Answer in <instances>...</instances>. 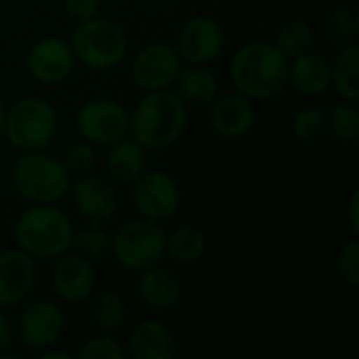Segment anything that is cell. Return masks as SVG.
Returning <instances> with one entry per match:
<instances>
[{
    "instance_id": "25",
    "label": "cell",
    "mask_w": 359,
    "mask_h": 359,
    "mask_svg": "<svg viewBox=\"0 0 359 359\" xmlns=\"http://www.w3.org/2000/svg\"><path fill=\"white\" fill-rule=\"evenodd\" d=\"M90 318L101 332H118L126 320V303L116 290H99L90 303Z\"/></svg>"
},
{
    "instance_id": "32",
    "label": "cell",
    "mask_w": 359,
    "mask_h": 359,
    "mask_svg": "<svg viewBox=\"0 0 359 359\" xmlns=\"http://www.w3.org/2000/svg\"><path fill=\"white\" fill-rule=\"evenodd\" d=\"M80 359H122L124 358V347L109 334L101 332L97 337L86 339L80 349H78Z\"/></svg>"
},
{
    "instance_id": "14",
    "label": "cell",
    "mask_w": 359,
    "mask_h": 359,
    "mask_svg": "<svg viewBox=\"0 0 359 359\" xmlns=\"http://www.w3.org/2000/svg\"><path fill=\"white\" fill-rule=\"evenodd\" d=\"M97 276L95 267L88 259L76 255V252H63L55 259V265L50 269V286L63 303L80 305L90 299L95 292Z\"/></svg>"
},
{
    "instance_id": "21",
    "label": "cell",
    "mask_w": 359,
    "mask_h": 359,
    "mask_svg": "<svg viewBox=\"0 0 359 359\" xmlns=\"http://www.w3.org/2000/svg\"><path fill=\"white\" fill-rule=\"evenodd\" d=\"M147 149L141 147L135 139H120L107 147L105 156V175L116 185H133L145 172Z\"/></svg>"
},
{
    "instance_id": "9",
    "label": "cell",
    "mask_w": 359,
    "mask_h": 359,
    "mask_svg": "<svg viewBox=\"0 0 359 359\" xmlns=\"http://www.w3.org/2000/svg\"><path fill=\"white\" fill-rule=\"evenodd\" d=\"M133 185V204L141 219L164 223L179 212L181 187L168 172H143Z\"/></svg>"
},
{
    "instance_id": "33",
    "label": "cell",
    "mask_w": 359,
    "mask_h": 359,
    "mask_svg": "<svg viewBox=\"0 0 359 359\" xmlns=\"http://www.w3.org/2000/svg\"><path fill=\"white\" fill-rule=\"evenodd\" d=\"M337 273L349 286H359V242L358 238L347 240L337 255Z\"/></svg>"
},
{
    "instance_id": "8",
    "label": "cell",
    "mask_w": 359,
    "mask_h": 359,
    "mask_svg": "<svg viewBox=\"0 0 359 359\" xmlns=\"http://www.w3.org/2000/svg\"><path fill=\"white\" fill-rule=\"evenodd\" d=\"M78 135L95 147H109L128 135V111L107 97H93L76 111Z\"/></svg>"
},
{
    "instance_id": "20",
    "label": "cell",
    "mask_w": 359,
    "mask_h": 359,
    "mask_svg": "<svg viewBox=\"0 0 359 359\" xmlns=\"http://www.w3.org/2000/svg\"><path fill=\"white\" fill-rule=\"evenodd\" d=\"M137 294L145 307L154 311H170L179 305L183 297V286L170 269L160 267L158 263L141 271V278L137 282Z\"/></svg>"
},
{
    "instance_id": "38",
    "label": "cell",
    "mask_w": 359,
    "mask_h": 359,
    "mask_svg": "<svg viewBox=\"0 0 359 359\" xmlns=\"http://www.w3.org/2000/svg\"><path fill=\"white\" fill-rule=\"evenodd\" d=\"M4 114H6V105L0 99V139H2V130H4Z\"/></svg>"
},
{
    "instance_id": "22",
    "label": "cell",
    "mask_w": 359,
    "mask_h": 359,
    "mask_svg": "<svg viewBox=\"0 0 359 359\" xmlns=\"http://www.w3.org/2000/svg\"><path fill=\"white\" fill-rule=\"evenodd\" d=\"M175 86V93L183 99V103L194 107H206L219 95V78L206 65L181 67Z\"/></svg>"
},
{
    "instance_id": "13",
    "label": "cell",
    "mask_w": 359,
    "mask_h": 359,
    "mask_svg": "<svg viewBox=\"0 0 359 359\" xmlns=\"http://www.w3.org/2000/svg\"><path fill=\"white\" fill-rule=\"evenodd\" d=\"M67 191L72 196V204L78 210V215L90 223H107L118 215L120 208L118 191L111 185V181L105 177L93 172L76 177Z\"/></svg>"
},
{
    "instance_id": "16",
    "label": "cell",
    "mask_w": 359,
    "mask_h": 359,
    "mask_svg": "<svg viewBox=\"0 0 359 359\" xmlns=\"http://www.w3.org/2000/svg\"><path fill=\"white\" fill-rule=\"evenodd\" d=\"M36 284V259L21 248L0 252V309L17 307Z\"/></svg>"
},
{
    "instance_id": "6",
    "label": "cell",
    "mask_w": 359,
    "mask_h": 359,
    "mask_svg": "<svg viewBox=\"0 0 359 359\" xmlns=\"http://www.w3.org/2000/svg\"><path fill=\"white\" fill-rule=\"evenodd\" d=\"M57 130V111L50 101L42 97H21L6 107L2 137L21 151L46 149Z\"/></svg>"
},
{
    "instance_id": "18",
    "label": "cell",
    "mask_w": 359,
    "mask_h": 359,
    "mask_svg": "<svg viewBox=\"0 0 359 359\" xmlns=\"http://www.w3.org/2000/svg\"><path fill=\"white\" fill-rule=\"evenodd\" d=\"M126 353L130 359H175L179 345L166 324L158 320H143L130 330Z\"/></svg>"
},
{
    "instance_id": "29",
    "label": "cell",
    "mask_w": 359,
    "mask_h": 359,
    "mask_svg": "<svg viewBox=\"0 0 359 359\" xmlns=\"http://www.w3.org/2000/svg\"><path fill=\"white\" fill-rule=\"evenodd\" d=\"M326 36L337 46H347L355 42L359 34V15L351 8H332L326 17Z\"/></svg>"
},
{
    "instance_id": "31",
    "label": "cell",
    "mask_w": 359,
    "mask_h": 359,
    "mask_svg": "<svg viewBox=\"0 0 359 359\" xmlns=\"http://www.w3.org/2000/svg\"><path fill=\"white\" fill-rule=\"evenodd\" d=\"M65 170L69 172L72 179L76 177H82V175H88L95 170L97 162H99V154H97V147L88 141H78V143H72L63 158H61Z\"/></svg>"
},
{
    "instance_id": "3",
    "label": "cell",
    "mask_w": 359,
    "mask_h": 359,
    "mask_svg": "<svg viewBox=\"0 0 359 359\" xmlns=\"http://www.w3.org/2000/svg\"><path fill=\"white\" fill-rule=\"evenodd\" d=\"M74 225L69 217L55 204H32L15 223L17 248L32 259L50 261L72 248Z\"/></svg>"
},
{
    "instance_id": "23",
    "label": "cell",
    "mask_w": 359,
    "mask_h": 359,
    "mask_svg": "<svg viewBox=\"0 0 359 359\" xmlns=\"http://www.w3.org/2000/svg\"><path fill=\"white\" fill-rule=\"evenodd\" d=\"M332 72V86L343 97V101H358L359 99V46L355 42L341 46L339 55L330 63Z\"/></svg>"
},
{
    "instance_id": "28",
    "label": "cell",
    "mask_w": 359,
    "mask_h": 359,
    "mask_svg": "<svg viewBox=\"0 0 359 359\" xmlns=\"http://www.w3.org/2000/svg\"><path fill=\"white\" fill-rule=\"evenodd\" d=\"M69 250L88 259L90 263L103 261L107 255H111V233L103 227H93V225L74 229Z\"/></svg>"
},
{
    "instance_id": "15",
    "label": "cell",
    "mask_w": 359,
    "mask_h": 359,
    "mask_svg": "<svg viewBox=\"0 0 359 359\" xmlns=\"http://www.w3.org/2000/svg\"><path fill=\"white\" fill-rule=\"evenodd\" d=\"M65 318L57 303L53 301H34L19 316L17 334L21 343L32 351H42L53 347L63 334Z\"/></svg>"
},
{
    "instance_id": "12",
    "label": "cell",
    "mask_w": 359,
    "mask_h": 359,
    "mask_svg": "<svg viewBox=\"0 0 359 359\" xmlns=\"http://www.w3.org/2000/svg\"><path fill=\"white\" fill-rule=\"evenodd\" d=\"M27 74L46 86L65 82L76 67V57L72 44L59 36H44L36 40L25 57Z\"/></svg>"
},
{
    "instance_id": "5",
    "label": "cell",
    "mask_w": 359,
    "mask_h": 359,
    "mask_svg": "<svg viewBox=\"0 0 359 359\" xmlns=\"http://www.w3.org/2000/svg\"><path fill=\"white\" fill-rule=\"evenodd\" d=\"M72 185L63 162L44 149L23 151L13 166V187L29 204H55Z\"/></svg>"
},
{
    "instance_id": "37",
    "label": "cell",
    "mask_w": 359,
    "mask_h": 359,
    "mask_svg": "<svg viewBox=\"0 0 359 359\" xmlns=\"http://www.w3.org/2000/svg\"><path fill=\"white\" fill-rule=\"evenodd\" d=\"M40 358L42 359H69V353H65V351H59V349H50V347H46V349H42V351H40Z\"/></svg>"
},
{
    "instance_id": "36",
    "label": "cell",
    "mask_w": 359,
    "mask_h": 359,
    "mask_svg": "<svg viewBox=\"0 0 359 359\" xmlns=\"http://www.w3.org/2000/svg\"><path fill=\"white\" fill-rule=\"evenodd\" d=\"M13 334H15L13 322L8 320V316H6V313H2V311H0V353H4V351H6V347L11 345Z\"/></svg>"
},
{
    "instance_id": "2",
    "label": "cell",
    "mask_w": 359,
    "mask_h": 359,
    "mask_svg": "<svg viewBox=\"0 0 359 359\" xmlns=\"http://www.w3.org/2000/svg\"><path fill=\"white\" fill-rule=\"evenodd\" d=\"M185 128L187 105L170 88L145 93L137 101L133 114H128V130L145 149L172 147L183 137Z\"/></svg>"
},
{
    "instance_id": "11",
    "label": "cell",
    "mask_w": 359,
    "mask_h": 359,
    "mask_svg": "<svg viewBox=\"0 0 359 359\" xmlns=\"http://www.w3.org/2000/svg\"><path fill=\"white\" fill-rule=\"evenodd\" d=\"M175 48L189 65H208L225 48V29L215 17L196 15L181 25Z\"/></svg>"
},
{
    "instance_id": "7",
    "label": "cell",
    "mask_w": 359,
    "mask_h": 359,
    "mask_svg": "<svg viewBox=\"0 0 359 359\" xmlns=\"http://www.w3.org/2000/svg\"><path fill=\"white\" fill-rule=\"evenodd\" d=\"M166 255V231L147 219L126 221L111 236V257L126 271H145Z\"/></svg>"
},
{
    "instance_id": "10",
    "label": "cell",
    "mask_w": 359,
    "mask_h": 359,
    "mask_svg": "<svg viewBox=\"0 0 359 359\" xmlns=\"http://www.w3.org/2000/svg\"><path fill=\"white\" fill-rule=\"evenodd\" d=\"M183 67V59L177 48L164 42L143 46L130 63V78L141 90H162L175 86V80Z\"/></svg>"
},
{
    "instance_id": "17",
    "label": "cell",
    "mask_w": 359,
    "mask_h": 359,
    "mask_svg": "<svg viewBox=\"0 0 359 359\" xmlns=\"http://www.w3.org/2000/svg\"><path fill=\"white\" fill-rule=\"evenodd\" d=\"M212 130L223 139H242L246 137L257 120L252 99L242 93H227L210 103L208 114Z\"/></svg>"
},
{
    "instance_id": "19",
    "label": "cell",
    "mask_w": 359,
    "mask_h": 359,
    "mask_svg": "<svg viewBox=\"0 0 359 359\" xmlns=\"http://www.w3.org/2000/svg\"><path fill=\"white\" fill-rule=\"evenodd\" d=\"M288 84L301 97H320L332 86L330 61L320 53L307 50L288 63Z\"/></svg>"
},
{
    "instance_id": "34",
    "label": "cell",
    "mask_w": 359,
    "mask_h": 359,
    "mask_svg": "<svg viewBox=\"0 0 359 359\" xmlns=\"http://www.w3.org/2000/svg\"><path fill=\"white\" fill-rule=\"evenodd\" d=\"M99 8H101V0H63L65 15L76 23L97 17Z\"/></svg>"
},
{
    "instance_id": "24",
    "label": "cell",
    "mask_w": 359,
    "mask_h": 359,
    "mask_svg": "<svg viewBox=\"0 0 359 359\" xmlns=\"http://www.w3.org/2000/svg\"><path fill=\"white\" fill-rule=\"evenodd\" d=\"M206 248H208V238L198 227L183 225L166 233V255L181 265L198 263L206 255Z\"/></svg>"
},
{
    "instance_id": "1",
    "label": "cell",
    "mask_w": 359,
    "mask_h": 359,
    "mask_svg": "<svg viewBox=\"0 0 359 359\" xmlns=\"http://www.w3.org/2000/svg\"><path fill=\"white\" fill-rule=\"evenodd\" d=\"M290 59L273 42H246L229 63V76L238 93L252 101H271L288 86Z\"/></svg>"
},
{
    "instance_id": "30",
    "label": "cell",
    "mask_w": 359,
    "mask_h": 359,
    "mask_svg": "<svg viewBox=\"0 0 359 359\" xmlns=\"http://www.w3.org/2000/svg\"><path fill=\"white\" fill-rule=\"evenodd\" d=\"M290 130L297 141L309 145L316 143L326 133V111L320 107H305L301 109L290 124Z\"/></svg>"
},
{
    "instance_id": "4",
    "label": "cell",
    "mask_w": 359,
    "mask_h": 359,
    "mask_svg": "<svg viewBox=\"0 0 359 359\" xmlns=\"http://www.w3.org/2000/svg\"><path fill=\"white\" fill-rule=\"evenodd\" d=\"M72 50L76 61L95 72L118 67L128 53V36L120 23L105 17L80 21L72 34Z\"/></svg>"
},
{
    "instance_id": "26",
    "label": "cell",
    "mask_w": 359,
    "mask_h": 359,
    "mask_svg": "<svg viewBox=\"0 0 359 359\" xmlns=\"http://www.w3.org/2000/svg\"><path fill=\"white\" fill-rule=\"evenodd\" d=\"M326 130L334 141L353 145L359 137V109L353 101H343L326 111Z\"/></svg>"
},
{
    "instance_id": "27",
    "label": "cell",
    "mask_w": 359,
    "mask_h": 359,
    "mask_svg": "<svg viewBox=\"0 0 359 359\" xmlns=\"http://www.w3.org/2000/svg\"><path fill=\"white\" fill-rule=\"evenodd\" d=\"M313 29L305 19H290L286 23H282V27L276 34L273 44L288 57H299L307 50H311L313 46Z\"/></svg>"
},
{
    "instance_id": "35",
    "label": "cell",
    "mask_w": 359,
    "mask_h": 359,
    "mask_svg": "<svg viewBox=\"0 0 359 359\" xmlns=\"http://www.w3.org/2000/svg\"><path fill=\"white\" fill-rule=\"evenodd\" d=\"M347 223H349V229L358 236L359 233V191L355 189L349 198V204H347Z\"/></svg>"
}]
</instances>
